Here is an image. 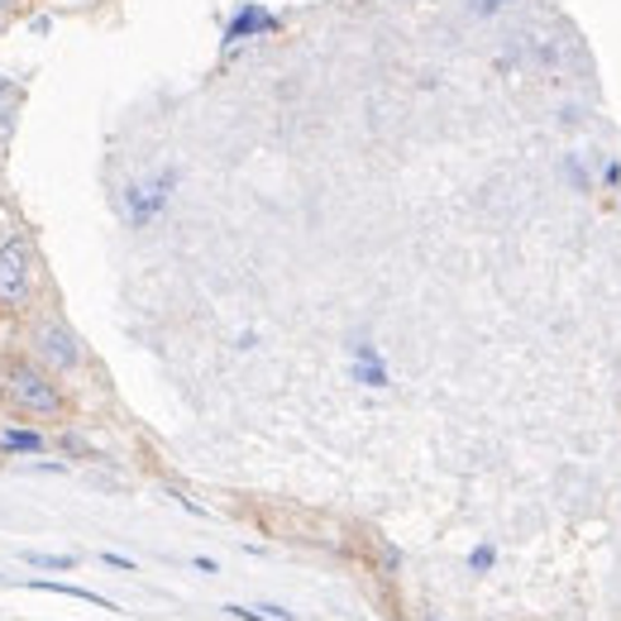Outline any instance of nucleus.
<instances>
[{"label": "nucleus", "mask_w": 621, "mask_h": 621, "mask_svg": "<svg viewBox=\"0 0 621 621\" xmlns=\"http://www.w3.org/2000/svg\"><path fill=\"white\" fill-rule=\"evenodd\" d=\"M53 378L58 373H48V368H38V364H10L5 368L10 406L24 416H62L68 412V398H62V388Z\"/></svg>", "instance_id": "f257e3e1"}, {"label": "nucleus", "mask_w": 621, "mask_h": 621, "mask_svg": "<svg viewBox=\"0 0 621 621\" xmlns=\"http://www.w3.org/2000/svg\"><path fill=\"white\" fill-rule=\"evenodd\" d=\"M34 292V249L24 234L0 244V311H20Z\"/></svg>", "instance_id": "f03ea898"}, {"label": "nucleus", "mask_w": 621, "mask_h": 621, "mask_svg": "<svg viewBox=\"0 0 621 621\" xmlns=\"http://www.w3.org/2000/svg\"><path fill=\"white\" fill-rule=\"evenodd\" d=\"M34 354L48 373H77L82 368V340L62 321H38L34 325Z\"/></svg>", "instance_id": "7ed1b4c3"}, {"label": "nucleus", "mask_w": 621, "mask_h": 621, "mask_svg": "<svg viewBox=\"0 0 621 621\" xmlns=\"http://www.w3.org/2000/svg\"><path fill=\"white\" fill-rule=\"evenodd\" d=\"M168 187H173V173H158V182H135V187L125 192V210H129V225H149L158 210L168 206Z\"/></svg>", "instance_id": "20e7f679"}, {"label": "nucleus", "mask_w": 621, "mask_h": 621, "mask_svg": "<svg viewBox=\"0 0 621 621\" xmlns=\"http://www.w3.org/2000/svg\"><path fill=\"white\" fill-rule=\"evenodd\" d=\"M258 30H277V20H273L268 10H263V5H244L240 15L230 20V30H225V44H240V38L258 34Z\"/></svg>", "instance_id": "39448f33"}, {"label": "nucleus", "mask_w": 621, "mask_h": 621, "mask_svg": "<svg viewBox=\"0 0 621 621\" xmlns=\"http://www.w3.org/2000/svg\"><path fill=\"white\" fill-rule=\"evenodd\" d=\"M24 588H34V593H58V598H77V602L101 607V612H115V602H111V598H101V593H91V588H77V584H53V578H30Z\"/></svg>", "instance_id": "423d86ee"}, {"label": "nucleus", "mask_w": 621, "mask_h": 621, "mask_svg": "<svg viewBox=\"0 0 621 621\" xmlns=\"http://www.w3.org/2000/svg\"><path fill=\"white\" fill-rule=\"evenodd\" d=\"M48 440L38 430H0V455H38V449H44Z\"/></svg>", "instance_id": "0eeeda50"}, {"label": "nucleus", "mask_w": 621, "mask_h": 621, "mask_svg": "<svg viewBox=\"0 0 621 621\" xmlns=\"http://www.w3.org/2000/svg\"><path fill=\"white\" fill-rule=\"evenodd\" d=\"M24 560L38 564V570H62V574L77 570V560H72V554H24Z\"/></svg>", "instance_id": "6e6552de"}, {"label": "nucleus", "mask_w": 621, "mask_h": 621, "mask_svg": "<svg viewBox=\"0 0 621 621\" xmlns=\"http://www.w3.org/2000/svg\"><path fill=\"white\" fill-rule=\"evenodd\" d=\"M493 560H497V550L493 545H479V550H469V570H493Z\"/></svg>", "instance_id": "1a4fd4ad"}, {"label": "nucleus", "mask_w": 621, "mask_h": 621, "mask_svg": "<svg viewBox=\"0 0 621 621\" xmlns=\"http://www.w3.org/2000/svg\"><path fill=\"white\" fill-rule=\"evenodd\" d=\"M225 612H230V617H240V621H273V617H258V607H225Z\"/></svg>", "instance_id": "9d476101"}, {"label": "nucleus", "mask_w": 621, "mask_h": 621, "mask_svg": "<svg viewBox=\"0 0 621 621\" xmlns=\"http://www.w3.org/2000/svg\"><path fill=\"white\" fill-rule=\"evenodd\" d=\"M105 564H111V570H135V560H125V554H101Z\"/></svg>", "instance_id": "9b49d317"}, {"label": "nucleus", "mask_w": 621, "mask_h": 621, "mask_svg": "<svg viewBox=\"0 0 621 621\" xmlns=\"http://www.w3.org/2000/svg\"><path fill=\"white\" fill-rule=\"evenodd\" d=\"M430 621H435V617H430Z\"/></svg>", "instance_id": "f8f14e48"}]
</instances>
